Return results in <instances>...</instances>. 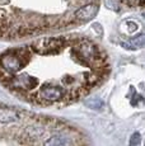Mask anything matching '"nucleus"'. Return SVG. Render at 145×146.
<instances>
[{
	"mask_svg": "<svg viewBox=\"0 0 145 146\" xmlns=\"http://www.w3.org/2000/svg\"><path fill=\"white\" fill-rule=\"evenodd\" d=\"M139 144H140V133L135 132L132 136H131L129 146H139Z\"/></svg>",
	"mask_w": 145,
	"mask_h": 146,
	"instance_id": "nucleus-7",
	"label": "nucleus"
},
{
	"mask_svg": "<svg viewBox=\"0 0 145 146\" xmlns=\"http://www.w3.org/2000/svg\"><path fill=\"white\" fill-rule=\"evenodd\" d=\"M101 0H0V38L19 40L92 21Z\"/></svg>",
	"mask_w": 145,
	"mask_h": 146,
	"instance_id": "nucleus-1",
	"label": "nucleus"
},
{
	"mask_svg": "<svg viewBox=\"0 0 145 146\" xmlns=\"http://www.w3.org/2000/svg\"><path fill=\"white\" fill-rule=\"evenodd\" d=\"M71 145H72V139L64 133L52 135L43 142V146H71Z\"/></svg>",
	"mask_w": 145,
	"mask_h": 146,
	"instance_id": "nucleus-2",
	"label": "nucleus"
},
{
	"mask_svg": "<svg viewBox=\"0 0 145 146\" xmlns=\"http://www.w3.org/2000/svg\"><path fill=\"white\" fill-rule=\"evenodd\" d=\"M19 119V114L9 108H0V123H12Z\"/></svg>",
	"mask_w": 145,
	"mask_h": 146,
	"instance_id": "nucleus-3",
	"label": "nucleus"
},
{
	"mask_svg": "<svg viewBox=\"0 0 145 146\" xmlns=\"http://www.w3.org/2000/svg\"><path fill=\"white\" fill-rule=\"evenodd\" d=\"M85 106L88 107V108L90 109H94V111H101V109L104 107V103H103L102 99H99V98H89V99L85 100Z\"/></svg>",
	"mask_w": 145,
	"mask_h": 146,
	"instance_id": "nucleus-5",
	"label": "nucleus"
},
{
	"mask_svg": "<svg viewBox=\"0 0 145 146\" xmlns=\"http://www.w3.org/2000/svg\"><path fill=\"white\" fill-rule=\"evenodd\" d=\"M117 1L131 8H145V0H117Z\"/></svg>",
	"mask_w": 145,
	"mask_h": 146,
	"instance_id": "nucleus-6",
	"label": "nucleus"
},
{
	"mask_svg": "<svg viewBox=\"0 0 145 146\" xmlns=\"http://www.w3.org/2000/svg\"><path fill=\"white\" fill-rule=\"evenodd\" d=\"M122 46L125 47V48H131V50H135V48H141V47L145 46V33L143 35L138 36V37L132 38V40H130L129 43H125V42H122Z\"/></svg>",
	"mask_w": 145,
	"mask_h": 146,
	"instance_id": "nucleus-4",
	"label": "nucleus"
}]
</instances>
